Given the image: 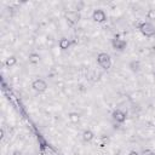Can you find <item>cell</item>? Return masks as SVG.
Masks as SVG:
<instances>
[{"label": "cell", "instance_id": "16", "mask_svg": "<svg viewBox=\"0 0 155 155\" xmlns=\"http://www.w3.org/2000/svg\"><path fill=\"white\" fill-rule=\"evenodd\" d=\"M130 155H139V154H138L137 151H131V153H130Z\"/></svg>", "mask_w": 155, "mask_h": 155}, {"label": "cell", "instance_id": "1", "mask_svg": "<svg viewBox=\"0 0 155 155\" xmlns=\"http://www.w3.org/2000/svg\"><path fill=\"white\" fill-rule=\"evenodd\" d=\"M97 62L104 69H109L111 65V61H110V57L108 53H99L97 57Z\"/></svg>", "mask_w": 155, "mask_h": 155}, {"label": "cell", "instance_id": "13", "mask_svg": "<svg viewBox=\"0 0 155 155\" xmlns=\"http://www.w3.org/2000/svg\"><path fill=\"white\" fill-rule=\"evenodd\" d=\"M107 142H108V138H107V137H103V138L101 139V142H99V145H101V147H103Z\"/></svg>", "mask_w": 155, "mask_h": 155}, {"label": "cell", "instance_id": "11", "mask_svg": "<svg viewBox=\"0 0 155 155\" xmlns=\"http://www.w3.org/2000/svg\"><path fill=\"white\" fill-rule=\"evenodd\" d=\"M69 120H70L71 122L76 124V122L80 120V116H79V114H76V113H70V114H69Z\"/></svg>", "mask_w": 155, "mask_h": 155}, {"label": "cell", "instance_id": "14", "mask_svg": "<svg viewBox=\"0 0 155 155\" xmlns=\"http://www.w3.org/2000/svg\"><path fill=\"white\" fill-rule=\"evenodd\" d=\"M142 155H155V154H154V153H153L151 150H144Z\"/></svg>", "mask_w": 155, "mask_h": 155}, {"label": "cell", "instance_id": "4", "mask_svg": "<svg viewBox=\"0 0 155 155\" xmlns=\"http://www.w3.org/2000/svg\"><path fill=\"white\" fill-rule=\"evenodd\" d=\"M93 19L96 22H99V23L101 22H104L107 19V15H105V12L103 10H96L93 12Z\"/></svg>", "mask_w": 155, "mask_h": 155}, {"label": "cell", "instance_id": "5", "mask_svg": "<svg viewBox=\"0 0 155 155\" xmlns=\"http://www.w3.org/2000/svg\"><path fill=\"white\" fill-rule=\"evenodd\" d=\"M113 117H114V120L117 121V122H124V121L126 120V114H125L124 111H121V110H115V111L113 113Z\"/></svg>", "mask_w": 155, "mask_h": 155}, {"label": "cell", "instance_id": "8", "mask_svg": "<svg viewBox=\"0 0 155 155\" xmlns=\"http://www.w3.org/2000/svg\"><path fill=\"white\" fill-rule=\"evenodd\" d=\"M82 138H84L85 142H90V140H92V139H93V132L90 131V130L84 131V133H82Z\"/></svg>", "mask_w": 155, "mask_h": 155}, {"label": "cell", "instance_id": "7", "mask_svg": "<svg viewBox=\"0 0 155 155\" xmlns=\"http://www.w3.org/2000/svg\"><path fill=\"white\" fill-rule=\"evenodd\" d=\"M69 46H70V41H69L67 38H62V39L59 40V47H61L62 50H67Z\"/></svg>", "mask_w": 155, "mask_h": 155}, {"label": "cell", "instance_id": "3", "mask_svg": "<svg viewBox=\"0 0 155 155\" xmlns=\"http://www.w3.org/2000/svg\"><path fill=\"white\" fill-rule=\"evenodd\" d=\"M33 88L36 91V92H44L46 88H47V84L42 80V79H38L33 82Z\"/></svg>", "mask_w": 155, "mask_h": 155}, {"label": "cell", "instance_id": "12", "mask_svg": "<svg viewBox=\"0 0 155 155\" xmlns=\"http://www.w3.org/2000/svg\"><path fill=\"white\" fill-rule=\"evenodd\" d=\"M114 46H115L116 48L121 50V48L125 46V41H119V39H116V40H114Z\"/></svg>", "mask_w": 155, "mask_h": 155}, {"label": "cell", "instance_id": "10", "mask_svg": "<svg viewBox=\"0 0 155 155\" xmlns=\"http://www.w3.org/2000/svg\"><path fill=\"white\" fill-rule=\"evenodd\" d=\"M16 62H17V58H16L15 56H11V57L6 58L5 64H6L7 67H12V65H15V64H16Z\"/></svg>", "mask_w": 155, "mask_h": 155}, {"label": "cell", "instance_id": "2", "mask_svg": "<svg viewBox=\"0 0 155 155\" xmlns=\"http://www.w3.org/2000/svg\"><path fill=\"white\" fill-rule=\"evenodd\" d=\"M139 29H140L142 34L145 35V36H148V38H150V36H153V35L155 34V28H154L150 23H143V24L139 27Z\"/></svg>", "mask_w": 155, "mask_h": 155}, {"label": "cell", "instance_id": "9", "mask_svg": "<svg viewBox=\"0 0 155 155\" xmlns=\"http://www.w3.org/2000/svg\"><path fill=\"white\" fill-rule=\"evenodd\" d=\"M39 61H40V56L38 53H30L29 54V62L30 63L36 64V63H39Z\"/></svg>", "mask_w": 155, "mask_h": 155}, {"label": "cell", "instance_id": "6", "mask_svg": "<svg viewBox=\"0 0 155 155\" xmlns=\"http://www.w3.org/2000/svg\"><path fill=\"white\" fill-rule=\"evenodd\" d=\"M67 18H68V21H70L71 23H75V22L79 21V13L75 12V11L68 12V13H67Z\"/></svg>", "mask_w": 155, "mask_h": 155}, {"label": "cell", "instance_id": "15", "mask_svg": "<svg viewBox=\"0 0 155 155\" xmlns=\"http://www.w3.org/2000/svg\"><path fill=\"white\" fill-rule=\"evenodd\" d=\"M148 16H149V17H155V12H154V10H150V12H149Z\"/></svg>", "mask_w": 155, "mask_h": 155}]
</instances>
